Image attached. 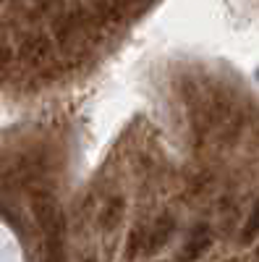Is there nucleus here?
Masks as SVG:
<instances>
[{"label": "nucleus", "instance_id": "f257e3e1", "mask_svg": "<svg viewBox=\"0 0 259 262\" xmlns=\"http://www.w3.org/2000/svg\"><path fill=\"white\" fill-rule=\"evenodd\" d=\"M34 217L45 233V262H63L66 254V215L50 194H37L32 200Z\"/></svg>", "mask_w": 259, "mask_h": 262}, {"label": "nucleus", "instance_id": "39448f33", "mask_svg": "<svg viewBox=\"0 0 259 262\" xmlns=\"http://www.w3.org/2000/svg\"><path fill=\"white\" fill-rule=\"evenodd\" d=\"M254 233H259V205L254 207V212H251V217H249V223H246V228H244V242H251Z\"/></svg>", "mask_w": 259, "mask_h": 262}, {"label": "nucleus", "instance_id": "423d86ee", "mask_svg": "<svg viewBox=\"0 0 259 262\" xmlns=\"http://www.w3.org/2000/svg\"><path fill=\"white\" fill-rule=\"evenodd\" d=\"M84 262H97V259H95V257H89V259H84Z\"/></svg>", "mask_w": 259, "mask_h": 262}, {"label": "nucleus", "instance_id": "20e7f679", "mask_svg": "<svg viewBox=\"0 0 259 262\" xmlns=\"http://www.w3.org/2000/svg\"><path fill=\"white\" fill-rule=\"evenodd\" d=\"M121 210H123V202L115 200L113 205H107L102 210V228H115L118 221H121Z\"/></svg>", "mask_w": 259, "mask_h": 262}, {"label": "nucleus", "instance_id": "f03ea898", "mask_svg": "<svg viewBox=\"0 0 259 262\" xmlns=\"http://www.w3.org/2000/svg\"><path fill=\"white\" fill-rule=\"evenodd\" d=\"M170 231H173V217H160V221L155 223V228L144 236V247H142V252H144V254H155V252L168 242Z\"/></svg>", "mask_w": 259, "mask_h": 262}, {"label": "nucleus", "instance_id": "7ed1b4c3", "mask_svg": "<svg viewBox=\"0 0 259 262\" xmlns=\"http://www.w3.org/2000/svg\"><path fill=\"white\" fill-rule=\"evenodd\" d=\"M212 244V236H209V231L204 228V226H199L197 228V236H191V242L183 247V252H181V259H197L207 247Z\"/></svg>", "mask_w": 259, "mask_h": 262}, {"label": "nucleus", "instance_id": "0eeeda50", "mask_svg": "<svg viewBox=\"0 0 259 262\" xmlns=\"http://www.w3.org/2000/svg\"><path fill=\"white\" fill-rule=\"evenodd\" d=\"M256 257H259V249H256Z\"/></svg>", "mask_w": 259, "mask_h": 262}]
</instances>
